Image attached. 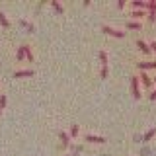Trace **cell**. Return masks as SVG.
<instances>
[{
  "instance_id": "6da1fadb",
  "label": "cell",
  "mask_w": 156,
  "mask_h": 156,
  "mask_svg": "<svg viewBox=\"0 0 156 156\" xmlns=\"http://www.w3.org/2000/svg\"><path fill=\"white\" fill-rule=\"evenodd\" d=\"M131 94H133L135 100L140 98V80H139V76H131Z\"/></svg>"
},
{
  "instance_id": "7a4b0ae2",
  "label": "cell",
  "mask_w": 156,
  "mask_h": 156,
  "mask_svg": "<svg viewBox=\"0 0 156 156\" xmlns=\"http://www.w3.org/2000/svg\"><path fill=\"white\" fill-rule=\"evenodd\" d=\"M101 29H104V31L107 33V35H113V37H119V39H123V37H125V31H121V29H117V27H111V26H104Z\"/></svg>"
},
{
  "instance_id": "3957f363",
  "label": "cell",
  "mask_w": 156,
  "mask_h": 156,
  "mask_svg": "<svg viewBox=\"0 0 156 156\" xmlns=\"http://www.w3.org/2000/svg\"><path fill=\"white\" fill-rule=\"evenodd\" d=\"M139 78H140V82H143V86L146 88V90H150V88H152V76H148L144 70H140Z\"/></svg>"
},
{
  "instance_id": "277c9868",
  "label": "cell",
  "mask_w": 156,
  "mask_h": 156,
  "mask_svg": "<svg viewBox=\"0 0 156 156\" xmlns=\"http://www.w3.org/2000/svg\"><path fill=\"white\" fill-rule=\"evenodd\" d=\"M139 70H148V68H156V61H143V62H136Z\"/></svg>"
},
{
  "instance_id": "5b68a950",
  "label": "cell",
  "mask_w": 156,
  "mask_h": 156,
  "mask_svg": "<svg viewBox=\"0 0 156 156\" xmlns=\"http://www.w3.org/2000/svg\"><path fill=\"white\" fill-rule=\"evenodd\" d=\"M86 140H88V143H96V144L105 143V139H104V136H100V135H86Z\"/></svg>"
},
{
  "instance_id": "8992f818",
  "label": "cell",
  "mask_w": 156,
  "mask_h": 156,
  "mask_svg": "<svg viewBox=\"0 0 156 156\" xmlns=\"http://www.w3.org/2000/svg\"><path fill=\"white\" fill-rule=\"evenodd\" d=\"M136 47H139L144 55H150V53H152V51H150V47H148V43L143 41V39H139V41H136Z\"/></svg>"
},
{
  "instance_id": "52a82bcc",
  "label": "cell",
  "mask_w": 156,
  "mask_h": 156,
  "mask_svg": "<svg viewBox=\"0 0 156 156\" xmlns=\"http://www.w3.org/2000/svg\"><path fill=\"white\" fill-rule=\"evenodd\" d=\"M131 6H133V10H144V12H146V2H144V0H133Z\"/></svg>"
},
{
  "instance_id": "ba28073f",
  "label": "cell",
  "mask_w": 156,
  "mask_h": 156,
  "mask_svg": "<svg viewBox=\"0 0 156 156\" xmlns=\"http://www.w3.org/2000/svg\"><path fill=\"white\" fill-rule=\"evenodd\" d=\"M146 16V12L144 10H133V12H131V18L135 20V22H139V20H143Z\"/></svg>"
},
{
  "instance_id": "9c48e42d",
  "label": "cell",
  "mask_w": 156,
  "mask_h": 156,
  "mask_svg": "<svg viewBox=\"0 0 156 156\" xmlns=\"http://www.w3.org/2000/svg\"><path fill=\"white\" fill-rule=\"evenodd\" d=\"M14 76H16V78H23V76H33V70H31V68H26V70H16V72H14Z\"/></svg>"
},
{
  "instance_id": "30bf717a",
  "label": "cell",
  "mask_w": 156,
  "mask_h": 156,
  "mask_svg": "<svg viewBox=\"0 0 156 156\" xmlns=\"http://www.w3.org/2000/svg\"><path fill=\"white\" fill-rule=\"evenodd\" d=\"M127 27H129V29H143V22H135V20H129V22H127Z\"/></svg>"
},
{
  "instance_id": "8fae6325",
  "label": "cell",
  "mask_w": 156,
  "mask_h": 156,
  "mask_svg": "<svg viewBox=\"0 0 156 156\" xmlns=\"http://www.w3.org/2000/svg\"><path fill=\"white\" fill-rule=\"evenodd\" d=\"M58 136H61V140H62V144H65V146L70 144V135H66L65 131H58Z\"/></svg>"
},
{
  "instance_id": "7c38bea8",
  "label": "cell",
  "mask_w": 156,
  "mask_h": 156,
  "mask_svg": "<svg viewBox=\"0 0 156 156\" xmlns=\"http://www.w3.org/2000/svg\"><path fill=\"white\" fill-rule=\"evenodd\" d=\"M0 26H2V27H10V22H8V18H6L4 12H0Z\"/></svg>"
},
{
  "instance_id": "4fadbf2b",
  "label": "cell",
  "mask_w": 156,
  "mask_h": 156,
  "mask_svg": "<svg viewBox=\"0 0 156 156\" xmlns=\"http://www.w3.org/2000/svg\"><path fill=\"white\" fill-rule=\"evenodd\" d=\"M51 6L55 8V10H57L58 14H62V12H65V10H62V4L58 2V0H51Z\"/></svg>"
},
{
  "instance_id": "5bb4252c",
  "label": "cell",
  "mask_w": 156,
  "mask_h": 156,
  "mask_svg": "<svg viewBox=\"0 0 156 156\" xmlns=\"http://www.w3.org/2000/svg\"><path fill=\"white\" fill-rule=\"evenodd\" d=\"M154 135H156V127H154V129H150V131H146V133H144V136H143V140L146 143V140H150Z\"/></svg>"
},
{
  "instance_id": "9a60e30c",
  "label": "cell",
  "mask_w": 156,
  "mask_h": 156,
  "mask_svg": "<svg viewBox=\"0 0 156 156\" xmlns=\"http://www.w3.org/2000/svg\"><path fill=\"white\" fill-rule=\"evenodd\" d=\"M98 57H100L101 65H104V66H107V53H105V51H100V53H98Z\"/></svg>"
},
{
  "instance_id": "2e32d148",
  "label": "cell",
  "mask_w": 156,
  "mask_h": 156,
  "mask_svg": "<svg viewBox=\"0 0 156 156\" xmlns=\"http://www.w3.org/2000/svg\"><path fill=\"white\" fill-rule=\"evenodd\" d=\"M16 57H18V61H23V57H26V47H20L18 49V53H16Z\"/></svg>"
},
{
  "instance_id": "e0dca14e",
  "label": "cell",
  "mask_w": 156,
  "mask_h": 156,
  "mask_svg": "<svg viewBox=\"0 0 156 156\" xmlns=\"http://www.w3.org/2000/svg\"><path fill=\"white\" fill-rule=\"evenodd\" d=\"M146 12H156V0H150V2H146Z\"/></svg>"
},
{
  "instance_id": "ac0fdd59",
  "label": "cell",
  "mask_w": 156,
  "mask_h": 156,
  "mask_svg": "<svg viewBox=\"0 0 156 156\" xmlns=\"http://www.w3.org/2000/svg\"><path fill=\"white\" fill-rule=\"evenodd\" d=\"M78 131H80V127H78V125H72V127H70V139L78 136Z\"/></svg>"
},
{
  "instance_id": "d6986e66",
  "label": "cell",
  "mask_w": 156,
  "mask_h": 156,
  "mask_svg": "<svg viewBox=\"0 0 156 156\" xmlns=\"http://www.w3.org/2000/svg\"><path fill=\"white\" fill-rule=\"evenodd\" d=\"M20 23H22L23 27H27L29 31H35V27H33V23H29V22H26V20H20Z\"/></svg>"
},
{
  "instance_id": "ffe728a7",
  "label": "cell",
  "mask_w": 156,
  "mask_h": 156,
  "mask_svg": "<svg viewBox=\"0 0 156 156\" xmlns=\"http://www.w3.org/2000/svg\"><path fill=\"white\" fill-rule=\"evenodd\" d=\"M6 104H8V98L4 96V94H0V109H4V107H6Z\"/></svg>"
},
{
  "instance_id": "44dd1931",
  "label": "cell",
  "mask_w": 156,
  "mask_h": 156,
  "mask_svg": "<svg viewBox=\"0 0 156 156\" xmlns=\"http://www.w3.org/2000/svg\"><path fill=\"white\" fill-rule=\"evenodd\" d=\"M23 47H26V57H27V61L31 62V61H33V53H31V49H29V45H23Z\"/></svg>"
},
{
  "instance_id": "7402d4cb",
  "label": "cell",
  "mask_w": 156,
  "mask_h": 156,
  "mask_svg": "<svg viewBox=\"0 0 156 156\" xmlns=\"http://www.w3.org/2000/svg\"><path fill=\"white\" fill-rule=\"evenodd\" d=\"M146 18H148L150 23H154L156 22V12H146Z\"/></svg>"
},
{
  "instance_id": "603a6c76",
  "label": "cell",
  "mask_w": 156,
  "mask_h": 156,
  "mask_svg": "<svg viewBox=\"0 0 156 156\" xmlns=\"http://www.w3.org/2000/svg\"><path fill=\"white\" fill-rule=\"evenodd\" d=\"M107 74H109V68H107V66H101L100 76H101V78H107Z\"/></svg>"
},
{
  "instance_id": "cb8c5ba5",
  "label": "cell",
  "mask_w": 156,
  "mask_h": 156,
  "mask_svg": "<svg viewBox=\"0 0 156 156\" xmlns=\"http://www.w3.org/2000/svg\"><path fill=\"white\" fill-rule=\"evenodd\" d=\"M148 47H150V51H154V53H156V41H150V43H148Z\"/></svg>"
},
{
  "instance_id": "d4e9b609",
  "label": "cell",
  "mask_w": 156,
  "mask_h": 156,
  "mask_svg": "<svg viewBox=\"0 0 156 156\" xmlns=\"http://www.w3.org/2000/svg\"><path fill=\"white\" fill-rule=\"evenodd\" d=\"M148 98H150V100H152V101L156 100V88H154V90H152V92H150V96H148Z\"/></svg>"
},
{
  "instance_id": "484cf974",
  "label": "cell",
  "mask_w": 156,
  "mask_h": 156,
  "mask_svg": "<svg viewBox=\"0 0 156 156\" xmlns=\"http://www.w3.org/2000/svg\"><path fill=\"white\" fill-rule=\"evenodd\" d=\"M125 4H127L125 0H119V2H117V6H119V8H125Z\"/></svg>"
},
{
  "instance_id": "4316f807",
  "label": "cell",
  "mask_w": 156,
  "mask_h": 156,
  "mask_svg": "<svg viewBox=\"0 0 156 156\" xmlns=\"http://www.w3.org/2000/svg\"><path fill=\"white\" fill-rule=\"evenodd\" d=\"M152 84H156V76H152Z\"/></svg>"
},
{
  "instance_id": "83f0119b",
  "label": "cell",
  "mask_w": 156,
  "mask_h": 156,
  "mask_svg": "<svg viewBox=\"0 0 156 156\" xmlns=\"http://www.w3.org/2000/svg\"><path fill=\"white\" fill-rule=\"evenodd\" d=\"M0 115H2V109H0Z\"/></svg>"
}]
</instances>
